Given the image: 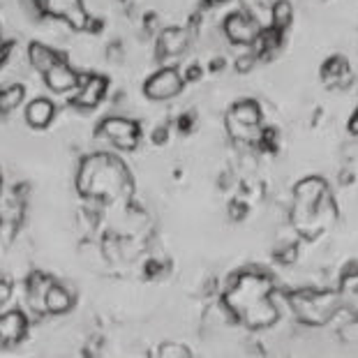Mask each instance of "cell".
<instances>
[{
  "mask_svg": "<svg viewBox=\"0 0 358 358\" xmlns=\"http://www.w3.org/2000/svg\"><path fill=\"white\" fill-rule=\"evenodd\" d=\"M273 291V280L266 273L256 271V268H245L243 273H236L231 278L222 305L248 329H268L280 319Z\"/></svg>",
  "mask_w": 358,
  "mask_h": 358,
  "instance_id": "obj_1",
  "label": "cell"
},
{
  "mask_svg": "<svg viewBox=\"0 0 358 358\" xmlns=\"http://www.w3.org/2000/svg\"><path fill=\"white\" fill-rule=\"evenodd\" d=\"M79 192L91 199H102L106 204H114L116 199L128 197L132 192V178L121 160L114 155H91L81 162L77 176Z\"/></svg>",
  "mask_w": 358,
  "mask_h": 358,
  "instance_id": "obj_2",
  "label": "cell"
},
{
  "mask_svg": "<svg viewBox=\"0 0 358 358\" xmlns=\"http://www.w3.org/2000/svg\"><path fill=\"white\" fill-rule=\"evenodd\" d=\"M294 315L307 326H324L340 312V291H319V289H300L289 296Z\"/></svg>",
  "mask_w": 358,
  "mask_h": 358,
  "instance_id": "obj_3",
  "label": "cell"
},
{
  "mask_svg": "<svg viewBox=\"0 0 358 358\" xmlns=\"http://www.w3.org/2000/svg\"><path fill=\"white\" fill-rule=\"evenodd\" d=\"M185 86V79L176 67H162L155 74H150L148 81L143 84V95L155 102H165L176 95H180Z\"/></svg>",
  "mask_w": 358,
  "mask_h": 358,
  "instance_id": "obj_4",
  "label": "cell"
},
{
  "mask_svg": "<svg viewBox=\"0 0 358 358\" xmlns=\"http://www.w3.org/2000/svg\"><path fill=\"white\" fill-rule=\"evenodd\" d=\"M44 16H53L60 21H67L74 30L91 28V16L81 0H37Z\"/></svg>",
  "mask_w": 358,
  "mask_h": 358,
  "instance_id": "obj_5",
  "label": "cell"
},
{
  "mask_svg": "<svg viewBox=\"0 0 358 358\" xmlns=\"http://www.w3.org/2000/svg\"><path fill=\"white\" fill-rule=\"evenodd\" d=\"M99 134L106 136L116 148H123V150H134L139 146V136H141V130H139V123L130 121V118H121V116H111L102 121L99 125Z\"/></svg>",
  "mask_w": 358,
  "mask_h": 358,
  "instance_id": "obj_6",
  "label": "cell"
},
{
  "mask_svg": "<svg viewBox=\"0 0 358 358\" xmlns=\"http://www.w3.org/2000/svg\"><path fill=\"white\" fill-rule=\"evenodd\" d=\"M259 21L248 14V12H234L224 19V35L229 37L231 44H238V47H252V42L259 35Z\"/></svg>",
  "mask_w": 358,
  "mask_h": 358,
  "instance_id": "obj_7",
  "label": "cell"
},
{
  "mask_svg": "<svg viewBox=\"0 0 358 358\" xmlns=\"http://www.w3.org/2000/svg\"><path fill=\"white\" fill-rule=\"evenodd\" d=\"M106 86H109V81L104 77H99V74L81 77L79 86L74 88L72 104L81 106V109H95V106L102 102V97L106 95Z\"/></svg>",
  "mask_w": 358,
  "mask_h": 358,
  "instance_id": "obj_8",
  "label": "cell"
},
{
  "mask_svg": "<svg viewBox=\"0 0 358 358\" xmlns=\"http://www.w3.org/2000/svg\"><path fill=\"white\" fill-rule=\"evenodd\" d=\"M79 74L72 70V65L65 58H60L53 67H49L44 72V84L51 88L58 95H65V93H72L74 88L79 86Z\"/></svg>",
  "mask_w": 358,
  "mask_h": 358,
  "instance_id": "obj_9",
  "label": "cell"
},
{
  "mask_svg": "<svg viewBox=\"0 0 358 358\" xmlns=\"http://www.w3.org/2000/svg\"><path fill=\"white\" fill-rule=\"evenodd\" d=\"M190 44V30L185 28H167L160 33L158 40V56L160 58H174L180 56Z\"/></svg>",
  "mask_w": 358,
  "mask_h": 358,
  "instance_id": "obj_10",
  "label": "cell"
},
{
  "mask_svg": "<svg viewBox=\"0 0 358 358\" xmlns=\"http://www.w3.org/2000/svg\"><path fill=\"white\" fill-rule=\"evenodd\" d=\"M28 331V319L23 312L10 310L5 315H0V340L3 344H16L19 340L26 337Z\"/></svg>",
  "mask_w": 358,
  "mask_h": 358,
  "instance_id": "obj_11",
  "label": "cell"
},
{
  "mask_svg": "<svg viewBox=\"0 0 358 358\" xmlns=\"http://www.w3.org/2000/svg\"><path fill=\"white\" fill-rule=\"evenodd\" d=\"M74 305V296L67 291L65 287L58 282H51L44 294V312H51V315H62Z\"/></svg>",
  "mask_w": 358,
  "mask_h": 358,
  "instance_id": "obj_12",
  "label": "cell"
},
{
  "mask_svg": "<svg viewBox=\"0 0 358 358\" xmlns=\"http://www.w3.org/2000/svg\"><path fill=\"white\" fill-rule=\"evenodd\" d=\"M53 114H56L53 102H49V99L44 97L33 99V102L26 106V123L35 130H44L53 121Z\"/></svg>",
  "mask_w": 358,
  "mask_h": 358,
  "instance_id": "obj_13",
  "label": "cell"
},
{
  "mask_svg": "<svg viewBox=\"0 0 358 358\" xmlns=\"http://www.w3.org/2000/svg\"><path fill=\"white\" fill-rule=\"evenodd\" d=\"M28 58H30V65L35 67L37 72L44 74L49 70V67H53L56 62H58L62 56L56 53L53 49H49L47 44H40V42H33L28 47Z\"/></svg>",
  "mask_w": 358,
  "mask_h": 358,
  "instance_id": "obj_14",
  "label": "cell"
},
{
  "mask_svg": "<svg viewBox=\"0 0 358 358\" xmlns=\"http://www.w3.org/2000/svg\"><path fill=\"white\" fill-rule=\"evenodd\" d=\"M231 121L241 123V125H250V128H256L261 123V106L254 102V99H241L231 106Z\"/></svg>",
  "mask_w": 358,
  "mask_h": 358,
  "instance_id": "obj_15",
  "label": "cell"
},
{
  "mask_svg": "<svg viewBox=\"0 0 358 358\" xmlns=\"http://www.w3.org/2000/svg\"><path fill=\"white\" fill-rule=\"evenodd\" d=\"M51 282H53L51 278H44L40 273L28 280V303L33 305L37 312H44V294H47Z\"/></svg>",
  "mask_w": 358,
  "mask_h": 358,
  "instance_id": "obj_16",
  "label": "cell"
},
{
  "mask_svg": "<svg viewBox=\"0 0 358 358\" xmlns=\"http://www.w3.org/2000/svg\"><path fill=\"white\" fill-rule=\"evenodd\" d=\"M347 70H349L347 60H344L342 56H333V58L326 60L324 67H322V79H324V84H326V86H337Z\"/></svg>",
  "mask_w": 358,
  "mask_h": 358,
  "instance_id": "obj_17",
  "label": "cell"
},
{
  "mask_svg": "<svg viewBox=\"0 0 358 358\" xmlns=\"http://www.w3.org/2000/svg\"><path fill=\"white\" fill-rule=\"evenodd\" d=\"M291 19H294L291 3H289V0H275L271 8V26L285 33V30L291 26Z\"/></svg>",
  "mask_w": 358,
  "mask_h": 358,
  "instance_id": "obj_18",
  "label": "cell"
},
{
  "mask_svg": "<svg viewBox=\"0 0 358 358\" xmlns=\"http://www.w3.org/2000/svg\"><path fill=\"white\" fill-rule=\"evenodd\" d=\"M23 86L12 84L0 88V114H10L12 109H16L19 104L23 102Z\"/></svg>",
  "mask_w": 358,
  "mask_h": 358,
  "instance_id": "obj_19",
  "label": "cell"
},
{
  "mask_svg": "<svg viewBox=\"0 0 358 358\" xmlns=\"http://www.w3.org/2000/svg\"><path fill=\"white\" fill-rule=\"evenodd\" d=\"M158 356L162 358H190L192 351L185 347V344H176V342H165L160 344Z\"/></svg>",
  "mask_w": 358,
  "mask_h": 358,
  "instance_id": "obj_20",
  "label": "cell"
},
{
  "mask_svg": "<svg viewBox=\"0 0 358 358\" xmlns=\"http://www.w3.org/2000/svg\"><path fill=\"white\" fill-rule=\"evenodd\" d=\"M254 62H256V53H243V56H238L236 58V72L238 74H248V72H252V67H254Z\"/></svg>",
  "mask_w": 358,
  "mask_h": 358,
  "instance_id": "obj_21",
  "label": "cell"
},
{
  "mask_svg": "<svg viewBox=\"0 0 358 358\" xmlns=\"http://www.w3.org/2000/svg\"><path fill=\"white\" fill-rule=\"evenodd\" d=\"M12 291H14V289H12L10 282L8 280H0V307H3L12 298Z\"/></svg>",
  "mask_w": 358,
  "mask_h": 358,
  "instance_id": "obj_22",
  "label": "cell"
},
{
  "mask_svg": "<svg viewBox=\"0 0 358 358\" xmlns=\"http://www.w3.org/2000/svg\"><path fill=\"white\" fill-rule=\"evenodd\" d=\"M245 213H248V208H245V206L241 204V201H234V204H231V208H229V215L234 217V219H241Z\"/></svg>",
  "mask_w": 358,
  "mask_h": 358,
  "instance_id": "obj_23",
  "label": "cell"
},
{
  "mask_svg": "<svg viewBox=\"0 0 358 358\" xmlns=\"http://www.w3.org/2000/svg\"><path fill=\"white\" fill-rule=\"evenodd\" d=\"M201 77V67L199 65H192L190 70H187V81H194Z\"/></svg>",
  "mask_w": 358,
  "mask_h": 358,
  "instance_id": "obj_24",
  "label": "cell"
},
{
  "mask_svg": "<svg viewBox=\"0 0 358 358\" xmlns=\"http://www.w3.org/2000/svg\"><path fill=\"white\" fill-rule=\"evenodd\" d=\"M165 139H167V130H165V128L155 132V136H153V141H155V143H162Z\"/></svg>",
  "mask_w": 358,
  "mask_h": 358,
  "instance_id": "obj_25",
  "label": "cell"
},
{
  "mask_svg": "<svg viewBox=\"0 0 358 358\" xmlns=\"http://www.w3.org/2000/svg\"><path fill=\"white\" fill-rule=\"evenodd\" d=\"M224 3H229V0H208V5H224Z\"/></svg>",
  "mask_w": 358,
  "mask_h": 358,
  "instance_id": "obj_26",
  "label": "cell"
},
{
  "mask_svg": "<svg viewBox=\"0 0 358 358\" xmlns=\"http://www.w3.org/2000/svg\"><path fill=\"white\" fill-rule=\"evenodd\" d=\"M356 114H358V111H356Z\"/></svg>",
  "mask_w": 358,
  "mask_h": 358,
  "instance_id": "obj_27",
  "label": "cell"
}]
</instances>
